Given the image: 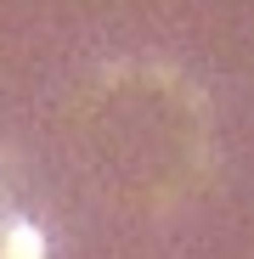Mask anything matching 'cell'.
Masks as SVG:
<instances>
[{
	"mask_svg": "<svg viewBox=\"0 0 254 259\" xmlns=\"http://www.w3.org/2000/svg\"><path fill=\"white\" fill-rule=\"evenodd\" d=\"M6 253H12V259H40V237H34L28 226H17L12 242H6Z\"/></svg>",
	"mask_w": 254,
	"mask_h": 259,
	"instance_id": "cell-1",
	"label": "cell"
}]
</instances>
